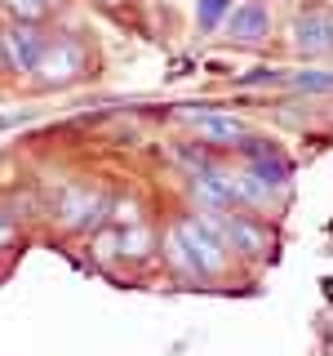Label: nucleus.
I'll return each instance as SVG.
<instances>
[{
    "label": "nucleus",
    "mask_w": 333,
    "mask_h": 356,
    "mask_svg": "<svg viewBox=\"0 0 333 356\" xmlns=\"http://www.w3.org/2000/svg\"><path fill=\"white\" fill-rule=\"evenodd\" d=\"M9 241H14V222L0 214V245H9Z\"/></svg>",
    "instance_id": "f3484780"
},
{
    "label": "nucleus",
    "mask_w": 333,
    "mask_h": 356,
    "mask_svg": "<svg viewBox=\"0 0 333 356\" xmlns=\"http://www.w3.org/2000/svg\"><path fill=\"white\" fill-rule=\"evenodd\" d=\"M222 241L236 245V250H244V254H253V259H262V254L271 250V236H266L262 227H253L249 218H227V222H222Z\"/></svg>",
    "instance_id": "6e6552de"
},
{
    "label": "nucleus",
    "mask_w": 333,
    "mask_h": 356,
    "mask_svg": "<svg viewBox=\"0 0 333 356\" xmlns=\"http://www.w3.org/2000/svg\"><path fill=\"white\" fill-rule=\"evenodd\" d=\"M280 85L298 94H329V72L325 67H302V72H280Z\"/></svg>",
    "instance_id": "1a4fd4ad"
},
{
    "label": "nucleus",
    "mask_w": 333,
    "mask_h": 356,
    "mask_svg": "<svg viewBox=\"0 0 333 356\" xmlns=\"http://www.w3.org/2000/svg\"><path fill=\"white\" fill-rule=\"evenodd\" d=\"M227 31H231V40H240V44H258V40L271 36V14H266L262 0H244V5H231V14H227Z\"/></svg>",
    "instance_id": "39448f33"
},
{
    "label": "nucleus",
    "mask_w": 333,
    "mask_h": 356,
    "mask_svg": "<svg viewBox=\"0 0 333 356\" xmlns=\"http://www.w3.org/2000/svg\"><path fill=\"white\" fill-rule=\"evenodd\" d=\"M138 222V205H133V200H129V205H116V222Z\"/></svg>",
    "instance_id": "2eb2a0df"
},
{
    "label": "nucleus",
    "mask_w": 333,
    "mask_h": 356,
    "mask_svg": "<svg viewBox=\"0 0 333 356\" xmlns=\"http://www.w3.org/2000/svg\"><path fill=\"white\" fill-rule=\"evenodd\" d=\"M85 67V54L76 40H58V44H44V54L36 58V67L31 72H40V85H67L76 81Z\"/></svg>",
    "instance_id": "f03ea898"
},
{
    "label": "nucleus",
    "mask_w": 333,
    "mask_h": 356,
    "mask_svg": "<svg viewBox=\"0 0 333 356\" xmlns=\"http://www.w3.org/2000/svg\"><path fill=\"white\" fill-rule=\"evenodd\" d=\"M22 120H31V111H9V116H0V129H9V125H22Z\"/></svg>",
    "instance_id": "dca6fc26"
},
{
    "label": "nucleus",
    "mask_w": 333,
    "mask_h": 356,
    "mask_svg": "<svg viewBox=\"0 0 333 356\" xmlns=\"http://www.w3.org/2000/svg\"><path fill=\"white\" fill-rule=\"evenodd\" d=\"M231 5H236V0H200V5H196V22H200V31H214L218 22L231 14Z\"/></svg>",
    "instance_id": "9d476101"
},
{
    "label": "nucleus",
    "mask_w": 333,
    "mask_h": 356,
    "mask_svg": "<svg viewBox=\"0 0 333 356\" xmlns=\"http://www.w3.org/2000/svg\"><path fill=\"white\" fill-rule=\"evenodd\" d=\"M44 5H62V0H44Z\"/></svg>",
    "instance_id": "a211bd4d"
},
{
    "label": "nucleus",
    "mask_w": 333,
    "mask_h": 356,
    "mask_svg": "<svg viewBox=\"0 0 333 356\" xmlns=\"http://www.w3.org/2000/svg\"><path fill=\"white\" fill-rule=\"evenodd\" d=\"M169 259H173L178 267H182V276H205V272H200V267H196V259H191V254H187V245L178 241L173 232H169Z\"/></svg>",
    "instance_id": "ddd939ff"
},
{
    "label": "nucleus",
    "mask_w": 333,
    "mask_h": 356,
    "mask_svg": "<svg viewBox=\"0 0 333 356\" xmlns=\"http://www.w3.org/2000/svg\"><path fill=\"white\" fill-rule=\"evenodd\" d=\"M103 214H107V200H103V192H94V187H71L58 205L62 227H89V222H98Z\"/></svg>",
    "instance_id": "423d86ee"
},
{
    "label": "nucleus",
    "mask_w": 333,
    "mask_h": 356,
    "mask_svg": "<svg viewBox=\"0 0 333 356\" xmlns=\"http://www.w3.org/2000/svg\"><path fill=\"white\" fill-rule=\"evenodd\" d=\"M173 236L187 245V254L196 259V267H200V272H222V267H227V241H222V232L205 227V222H200L196 214L178 218Z\"/></svg>",
    "instance_id": "f257e3e1"
},
{
    "label": "nucleus",
    "mask_w": 333,
    "mask_h": 356,
    "mask_svg": "<svg viewBox=\"0 0 333 356\" xmlns=\"http://www.w3.org/2000/svg\"><path fill=\"white\" fill-rule=\"evenodd\" d=\"M316 9H325V0H316Z\"/></svg>",
    "instance_id": "aec40b11"
},
{
    "label": "nucleus",
    "mask_w": 333,
    "mask_h": 356,
    "mask_svg": "<svg viewBox=\"0 0 333 356\" xmlns=\"http://www.w3.org/2000/svg\"><path fill=\"white\" fill-rule=\"evenodd\" d=\"M116 245H120V232H103V236H98V259H116Z\"/></svg>",
    "instance_id": "4468645a"
},
{
    "label": "nucleus",
    "mask_w": 333,
    "mask_h": 356,
    "mask_svg": "<svg viewBox=\"0 0 333 356\" xmlns=\"http://www.w3.org/2000/svg\"><path fill=\"white\" fill-rule=\"evenodd\" d=\"M293 44L302 54H325L329 49V14L325 9H311L293 22Z\"/></svg>",
    "instance_id": "0eeeda50"
},
{
    "label": "nucleus",
    "mask_w": 333,
    "mask_h": 356,
    "mask_svg": "<svg viewBox=\"0 0 333 356\" xmlns=\"http://www.w3.org/2000/svg\"><path fill=\"white\" fill-rule=\"evenodd\" d=\"M120 245H125V254H133V259H142V254L151 250V236L138 227V222H129V227L120 232Z\"/></svg>",
    "instance_id": "9b49d317"
},
{
    "label": "nucleus",
    "mask_w": 333,
    "mask_h": 356,
    "mask_svg": "<svg viewBox=\"0 0 333 356\" xmlns=\"http://www.w3.org/2000/svg\"><path fill=\"white\" fill-rule=\"evenodd\" d=\"M5 9H9L18 22H36L49 5H44V0H5Z\"/></svg>",
    "instance_id": "f8f14e48"
},
{
    "label": "nucleus",
    "mask_w": 333,
    "mask_h": 356,
    "mask_svg": "<svg viewBox=\"0 0 333 356\" xmlns=\"http://www.w3.org/2000/svg\"><path fill=\"white\" fill-rule=\"evenodd\" d=\"M182 116L191 120L200 129V138L214 143V147H240V143L249 138V125H244L240 116H227V111H191V107H182Z\"/></svg>",
    "instance_id": "7ed1b4c3"
},
{
    "label": "nucleus",
    "mask_w": 333,
    "mask_h": 356,
    "mask_svg": "<svg viewBox=\"0 0 333 356\" xmlns=\"http://www.w3.org/2000/svg\"><path fill=\"white\" fill-rule=\"evenodd\" d=\"M0 54H5V63L14 67V72H31L36 58L44 54V36L36 22H14V27L0 36Z\"/></svg>",
    "instance_id": "20e7f679"
},
{
    "label": "nucleus",
    "mask_w": 333,
    "mask_h": 356,
    "mask_svg": "<svg viewBox=\"0 0 333 356\" xmlns=\"http://www.w3.org/2000/svg\"><path fill=\"white\" fill-rule=\"evenodd\" d=\"M103 5H120V0H103Z\"/></svg>",
    "instance_id": "6ab92c4d"
}]
</instances>
